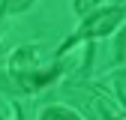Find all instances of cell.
Instances as JSON below:
<instances>
[{
    "instance_id": "cell-1",
    "label": "cell",
    "mask_w": 126,
    "mask_h": 120,
    "mask_svg": "<svg viewBox=\"0 0 126 120\" xmlns=\"http://www.w3.org/2000/svg\"><path fill=\"white\" fill-rule=\"evenodd\" d=\"M9 72H12V78L18 81L21 87H30V90L48 84V81H54V75H57V69H42V72H36L33 51H30V48H21V51L12 54V60H9Z\"/></svg>"
},
{
    "instance_id": "cell-2",
    "label": "cell",
    "mask_w": 126,
    "mask_h": 120,
    "mask_svg": "<svg viewBox=\"0 0 126 120\" xmlns=\"http://www.w3.org/2000/svg\"><path fill=\"white\" fill-rule=\"evenodd\" d=\"M123 21V9H117V6H111V9H102V12H96V15H90V18L81 24V30L60 48V54L66 51V48H72L75 42H81V39H93V36H105V33H111V30L117 27Z\"/></svg>"
},
{
    "instance_id": "cell-3",
    "label": "cell",
    "mask_w": 126,
    "mask_h": 120,
    "mask_svg": "<svg viewBox=\"0 0 126 120\" xmlns=\"http://www.w3.org/2000/svg\"><path fill=\"white\" fill-rule=\"evenodd\" d=\"M42 120H78V114L69 108H60V105H51V108L42 111Z\"/></svg>"
},
{
    "instance_id": "cell-4",
    "label": "cell",
    "mask_w": 126,
    "mask_h": 120,
    "mask_svg": "<svg viewBox=\"0 0 126 120\" xmlns=\"http://www.w3.org/2000/svg\"><path fill=\"white\" fill-rule=\"evenodd\" d=\"M33 0H0V12L3 15H15V12H24Z\"/></svg>"
},
{
    "instance_id": "cell-5",
    "label": "cell",
    "mask_w": 126,
    "mask_h": 120,
    "mask_svg": "<svg viewBox=\"0 0 126 120\" xmlns=\"http://www.w3.org/2000/svg\"><path fill=\"white\" fill-rule=\"evenodd\" d=\"M99 0H75V12H81V15H90V9L96 6Z\"/></svg>"
}]
</instances>
